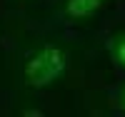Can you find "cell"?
Returning a JSON list of instances; mask_svg holds the SVG:
<instances>
[{
	"mask_svg": "<svg viewBox=\"0 0 125 117\" xmlns=\"http://www.w3.org/2000/svg\"><path fill=\"white\" fill-rule=\"evenodd\" d=\"M113 0H62V15L70 20H88L105 10Z\"/></svg>",
	"mask_w": 125,
	"mask_h": 117,
	"instance_id": "cell-2",
	"label": "cell"
},
{
	"mask_svg": "<svg viewBox=\"0 0 125 117\" xmlns=\"http://www.w3.org/2000/svg\"><path fill=\"white\" fill-rule=\"evenodd\" d=\"M108 50H110V57H113V62L118 65V70L125 72V27H118L115 33L110 35Z\"/></svg>",
	"mask_w": 125,
	"mask_h": 117,
	"instance_id": "cell-3",
	"label": "cell"
},
{
	"mask_svg": "<svg viewBox=\"0 0 125 117\" xmlns=\"http://www.w3.org/2000/svg\"><path fill=\"white\" fill-rule=\"evenodd\" d=\"M118 107L120 112H125V82L120 85V92H118Z\"/></svg>",
	"mask_w": 125,
	"mask_h": 117,
	"instance_id": "cell-4",
	"label": "cell"
},
{
	"mask_svg": "<svg viewBox=\"0 0 125 117\" xmlns=\"http://www.w3.org/2000/svg\"><path fill=\"white\" fill-rule=\"evenodd\" d=\"M68 67H70L68 47L55 40H45L25 55L23 67H20V80L28 90H48L58 80H62Z\"/></svg>",
	"mask_w": 125,
	"mask_h": 117,
	"instance_id": "cell-1",
	"label": "cell"
}]
</instances>
